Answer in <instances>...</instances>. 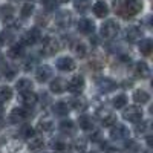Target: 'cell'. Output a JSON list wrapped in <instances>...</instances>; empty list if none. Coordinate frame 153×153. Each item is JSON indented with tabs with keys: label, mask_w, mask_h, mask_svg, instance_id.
Returning a JSON list of instances; mask_svg holds the SVG:
<instances>
[{
	"label": "cell",
	"mask_w": 153,
	"mask_h": 153,
	"mask_svg": "<svg viewBox=\"0 0 153 153\" xmlns=\"http://www.w3.org/2000/svg\"><path fill=\"white\" fill-rule=\"evenodd\" d=\"M49 89H51V92H54V94H63L68 89V81L65 78H55V80L51 81Z\"/></svg>",
	"instance_id": "ac0fdd59"
},
{
	"label": "cell",
	"mask_w": 153,
	"mask_h": 153,
	"mask_svg": "<svg viewBox=\"0 0 153 153\" xmlns=\"http://www.w3.org/2000/svg\"><path fill=\"white\" fill-rule=\"evenodd\" d=\"M143 0H113L115 12L123 19H132L143 11Z\"/></svg>",
	"instance_id": "6da1fadb"
},
{
	"label": "cell",
	"mask_w": 153,
	"mask_h": 153,
	"mask_svg": "<svg viewBox=\"0 0 153 153\" xmlns=\"http://www.w3.org/2000/svg\"><path fill=\"white\" fill-rule=\"evenodd\" d=\"M153 51V42L150 38H143V40H139V52L143 55L149 57Z\"/></svg>",
	"instance_id": "484cf974"
},
{
	"label": "cell",
	"mask_w": 153,
	"mask_h": 153,
	"mask_svg": "<svg viewBox=\"0 0 153 153\" xmlns=\"http://www.w3.org/2000/svg\"><path fill=\"white\" fill-rule=\"evenodd\" d=\"M133 74L138 76V78L146 80V78L150 76V68L147 66V63L138 61V63H135V66H133Z\"/></svg>",
	"instance_id": "2e32d148"
},
{
	"label": "cell",
	"mask_w": 153,
	"mask_h": 153,
	"mask_svg": "<svg viewBox=\"0 0 153 153\" xmlns=\"http://www.w3.org/2000/svg\"><path fill=\"white\" fill-rule=\"evenodd\" d=\"M68 91L74 95H80L84 91V78L81 75H75L74 78L68 83Z\"/></svg>",
	"instance_id": "8fae6325"
},
{
	"label": "cell",
	"mask_w": 153,
	"mask_h": 153,
	"mask_svg": "<svg viewBox=\"0 0 153 153\" xmlns=\"http://www.w3.org/2000/svg\"><path fill=\"white\" fill-rule=\"evenodd\" d=\"M60 2H71V0H60Z\"/></svg>",
	"instance_id": "f907efd6"
},
{
	"label": "cell",
	"mask_w": 153,
	"mask_h": 153,
	"mask_svg": "<svg viewBox=\"0 0 153 153\" xmlns=\"http://www.w3.org/2000/svg\"><path fill=\"white\" fill-rule=\"evenodd\" d=\"M34 65H35V58H34V57H29V58L26 60V65H25V69L29 71V69H31Z\"/></svg>",
	"instance_id": "f6af8a7d"
},
{
	"label": "cell",
	"mask_w": 153,
	"mask_h": 153,
	"mask_svg": "<svg viewBox=\"0 0 153 153\" xmlns=\"http://www.w3.org/2000/svg\"><path fill=\"white\" fill-rule=\"evenodd\" d=\"M2 72H3V76L6 80H12L16 76V68H12V66H9V65H3V68H2Z\"/></svg>",
	"instance_id": "74e56055"
},
{
	"label": "cell",
	"mask_w": 153,
	"mask_h": 153,
	"mask_svg": "<svg viewBox=\"0 0 153 153\" xmlns=\"http://www.w3.org/2000/svg\"><path fill=\"white\" fill-rule=\"evenodd\" d=\"M0 17L3 19V22L6 25H11L12 22H14V8H12L11 5H3L2 8H0Z\"/></svg>",
	"instance_id": "44dd1931"
},
{
	"label": "cell",
	"mask_w": 153,
	"mask_h": 153,
	"mask_svg": "<svg viewBox=\"0 0 153 153\" xmlns=\"http://www.w3.org/2000/svg\"><path fill=\"white\" fill-rule=\"evenodd\" d=\"M78 124L83 130H92L94 129V120H92V117H89V115H81L80 120H78Z\"/></svg>",
	"instance_id": "4dcf8cb0"
},
{
	"label": "cell",
	"mask_w": 153,
	"mask_h": 153,
	"mask_svg": "<svg viewBox=\"0 0 153 153\" xmlns=\"http://www.w3.org/2000/svg\"><path fill=\"white\" fill-rule=\"evenodd\" d=\"M143 37H144V32L139 26H130L124 32V38H126V42H129V43H136L139 40H143Z\"/></svg>",
	"instance_id": "30bf717a"
},
{
	"label": "cell",
	"mask_w": 153,
	"mask_h": 153,
	"mask_svg": "<svg viewBox=\"0 0 153 153\" xmlns=\"http://www.w3.org/2000/svg\"><path fill=\"white\" fill-rule=\"evenodd\" d=\"M12 98V89L9 86H0V104H5Z\"/></svg>",
	"instance_id": "d6a6232c"
},
{
	"label": "cell",
	"mask_w": 153,
	"mask_h": 153,
	"mask_svg": "<svg viewBox=\"0 0 153 153\" xmlns=\"http://www.w3.org/2000/svg\"><path fill=\"white\" fill-rule=\"evenodd\" d=\"M3 123H5V113H3V107H2V104H0V127L3 126Z\"/></svg>",
	"instance_id": "bcb514c9"
},
{
	"label": "cell",
	"mask_w": 153,
	"mask_h": 153,
	"mask_svg": "<svg viewBox=\"0 0 153 153\" xmlns=\"http://www.w3.org/2000/svg\"><path fill=\"white\" fill-rule=\"evenodd\" d=\"M71 112V107L68 103H63V101H60V103H55L54 104V113L58 115V117H66V115Z\"/></svg>",
	"instance_id": "f1b7e54d"
},
{
	"label": "cell",
	"mask_w": 153,
	"mask_h": 153,
	"mask_svg": "<svg viewBox=\"0 0 153 153\" xmlns=\"http://www.w3.org/2000/svg\"><path fill=\"white\" fill-rule=\"evenodd\" d=\"M51 147H52L54 150H58V152H65V150L69 149L68 143L65 141V139H61V138H55V139H52V141H51Z\"/></svg>",
	"instance_id": "836d02e7"
},
{
	"label": "cell",
	"mask_w": 153,
	"mask_h": 153,
	"mask_svg": "<svg viewBox=\"0 0 153 153\" xmlns=\"http://www.w3.org/2000/svg\"><path fill=\"white\" fill-rule=\"evenodd\" d=\"M94 14L98 19H104L109 14V6L103 2V0H98V2L94 5Z\"/></svg>",
	"instance_id": "cb8c5ba5"
},
{
	"label": "cell",
	"mask_w": 153,
	"mask_h": 153,
	"mask_svg": "<svg viewBox=\"0 0 153 153\" xmlns=\"http://www.w3.org/2000/svg\"><path fill=\"white\" fill-rule=\"evenodd\" d=\"M97 117L100 118L101 124H103L104 127H112L115 123H118L117 115L112 113V112L107 110V109H100V110L97 112Z\"/></svg>",
	"instance_id": "52a82bcc"
},
{
	"label": "cell",
	"mask_w": 153,
	"mask_h": 153,
	"mask_svg": "<svg viewBox=\"0 0 153 153\" xmlns=\"http://www.w3.org/2000/svg\"><path fill=\"white\" fill-rule=\"evenodd\" d=\"M60 48H61V43L58 42V38L46 37L43 40V45H42V54L46 55V57H51V55H54L55 52H58Z\"/></svg>",
	"instance_id": "3957f363"
},
{
	"label": "cell",
	"mask_w": 153,
	"mask_h": 153,
	"mask_svg": "<svg viewBox=\"0 0 153 153\" xmlns=\"http://www.w3.org/2000/svg\"><path fill=\"white\" fill-rule=\"evenodd\" d=\"M144 153H152V150H150V149H149V150H146V152H144Z\"/></svg>",
	"instance_id": "681fc988"
},
{
	"label": "cell",
	"mask_w": 153,
	"mask_h": 153,
	"mask_svg": "<svg viewBox=\"0 0 153 153\" xmlns=\"http://www.w3.org/2000/svg\"><path fill=\"white\" fill-rule=\"evenodd\" d=\"M17 91L20 92V94H25V92H29V91H32V81L29 80V78H20L19 81H17Z\"/></svg>",
	"instance_id": "f546056e"
},
{
	"label": "cell",
	"mask_w": 153,
	"mask_h": 153,
	"mask_svg": "<svg viewBox=\"0 0 153 153\" xmlns=\"http://www.w3.org/2000/svg\"><path fill=\"white\" fill-rule=\"evenodd\" d=\"M118 32H120V25L115 20H107V22L103 23V26H101V35L104 38H109V40L117 37Z\"/></svg>",
	"instance_id": "277c9868"
},
{
	"label": "cell",
	"mask_w": 153,
	"mask_h": 153,
	"mask_svg": "<svg viewBox=\"0 0 153 153\" xmlns=\"http://www.w3.org/2000/svg\"><path fill=\"white\" fill-rule=\"evenodd\" d=\"M91 153H98V152H91Z\"/></svg>",
	"instance_id": "816d5d0a"
},
{
	"label": "cell",
	"mask_w": 153,
	"mask_h": 153,
	"mask_svg": "<svg viewBox=\"0 0 153 153\" xmlns=\"http://www.w3.org/2000/svg\"><path fill=\"white\" fill-rule=\"evenodd\" d=\"M72 150L75 152V153H84L86 152V147H87V141L84 138H76L75 141L72 143Z\"/></svg>",
	"instance_id": "1f68e13d"
},
{
	"label": "cell",
	"mask_w": 153,
	"mask_h": 153,
	"mask_svg": "<svg viewBox=\"0 0 153 153\" xmlns=\"http://www.w3.org/2000/svg\"><path fill=\"white\" fill-rule=\"evenodd\" d=\"M34 129L31 126H25V127H22V130H20V135H22V138H25V139H31L32 136H34Z\"/></svg>",
	"instance_id": "60d3db41"
},
{
	"label": "cell",
	"mask_w": 153,
	"mask_h": 153,
	"mask_svg": "<svg viewBox=\"0 0 153 153\" xmlns=\"http://www.w3.org/2000/svg\"><path fill=\"white\" fill-rule=\"evenodd\" d=\"M132 98H133V101L136 104H147L149 101H150V94L147 92V91H144V89H136V91L133 92V95H132Z\"/></svg>",
	"instance_id": "ffe728a7"
},
{
	"label": "cell",
	"mask_w": 153,
	"mask_h": 153,
	"mask_svg": "<svg viewBox=\"0 0 153 153\" xmlns=\"http://www.w3.org/2000/svg\"><path fill=\"white\" fill-rule=\"evenodd\" d=\"M28 149H29V152H32V153H40V152L45 150V141H43L42 138L32 136V138L29 139V143H28Z\"/></svg>",
	"instance_id": "603a6c76"
},
{
	"label": "cell",
	"mask_w": 153,
	"mask_h": 153,
	"mask_svg": "<svg viewBox=\"0 0 153 153\" xmlns=\"http://www.w3.org/2000/svg\"><path fill=\"white\" fill-rule=\"evenodd\" d=\"M91 141H94V143H101V141H103V135H101V132L95 130V132L91 135Z\"/></svg>",
	"instance_id": "ee69618b"
},
{
	"label": "cell",
	"mask_w": 153,
	"mask_h": 153,
	"mask_svg": "<svg viewBox=\"0 0 153 153\" xmlns=\"http://www.w3.org/2000/svg\"><path fill=\"white\" fill-rule=\"evenodd\" d=\"M92 5V0H74V6L78 12H86Z\"/></svg>",
	"instance_id": "e575fe53"
},
{
	"label": "cell",
	"mask_w": 153,
	"mask_h": 153,
	"mask_svg": "<svg viewBox=\"0 0 153 153\" xmlns=\"http://www.w3.org/2000/svg\"><path fill=\"white\" fill-rule=\"evenodd\" d=\"M32 109H28V107H14L9 113V121L12 124H19V123H23L32 117Z\"/></svg>",
	"instance_id": "7a4b0ae2"
},
{
	"label": "cell",
	"mask_w": 153,
	"mask_h": 153,
	"mask_svg": "<svg viewBox=\"0 0 153 153\" xmlns=\"http://www.w3.org/2000/svg\"><path fill=\"white\" fill-rule=\"evenodd\" d=\"M71 106L75 109V110H86V107H87V101L84 100V98H74L72 101H71Z\"/></svg>",
	"instance_id": "d590c367"
},
{
	"label": "cell",
	"mask_w": 153,
	"mask_h": 153,
	"mask_svg": "<svg viewBox=\"0 0 153 153\" xmlns=\"http://www.w3.org/2000/svg\"><path fill=\"white\" fill-rule=\"evenodd\" d=\"M8 54H9V57L11 58H19V57H22L23 54H25V45L20 42V43H14L11 48H9V51H8Z\"/></svg>",
	"instance_id": "4316f807"
},
{
	"label": "cell",
	"mask_w": 153,
	"mask_h": 153,
	"mask_svg": "<svg viewBox=\"0 0 153 153\" xmlns=\"http://www.w3.org/2000/svg\"><path fill=\"white\" fill-rule=\"evenodd\" d=\"M12 2H17V0H12Z\"/></svg>",
	"instance_id": "f5cc1de1"
},
{
	"label": "cell",
	"mask_w": 153,
	"mask_h": 153,
	"mask_svg": "<svg viewBox=\"0 0 153 153\" xmlns=\"http://www.w3.org/2000/svg\"><path fill=\"white\" fill-rule=\"evenodd\" d=\"M54 22H55L57 26L61 28V29L69 28L71 23H72V14H71L69 11H60V12H57V16H55Z\"/></svg>",
	"instance_id": "7c38bea8"
},
{
	"label": "cell",
	"mask_w": 153,
	"mask_h": 153,
	"mask_svg": "<svg viewBox=\"0 0 153 153\" xmlns=\"http://www.w3.org/2000/svg\"><path fill=\"white\" fill-rule=\"evenodd\" d=\"M112 104H113V107H117V109H123V107H126V104H127V97H126L124 94L117 95V97L112 100Z\"/></svg>",
	"instance_id": "8d00e7d4"
},
{
	"label": "cell",
	"mask_w": 153,
	"mask_h": 153,
	"mask_svg": "<svg viewBox=\"0 0 153 153\" xmlns=\"http://www.w3.org/2000/svg\"><path fill=\"white\" fill-rule=\"evenodd\" d=\"M32 12H34V5H32V3H25V5L22 6L20 14H22L23 19H28V17L32 16Z\"/></svg>",
	"instance_id": "ab89813d"
},
{
	"label": "cell",
	"mask_w": 153,
	"mask_h": 153,
	"mask_svg": "<svg viewBox=\"0 0 153 153\" xmlns=\"http://www.w3.org/2000/svg\"><path fill=\"white\" fill-rule=\"evenodd\" d=\"M60 132L65 135H72L75 132V123L71 120H63L60 123Z\"/></svg>",
	"instance_id": "83f0119b"
},
{
	"label": "cell",
	"mask_w": 153,
	"mask_h": 153,
	"mask_svg": "<svg viewBox=\"0 0 153 153\" xmlns=\"http://www.w3.org/2000/svg\"><path fill=\"white\" fill-rule=\"evenodd\" d=\"M123 118L130 123H138L139 120H143V110L138 106H129L123 112Z\"/></svg>",
	"instance_id": "8992f818"
},
{
	"label": "cell",
	"mask_w": 153,
	"mask_h": 153,
	"mask_svg": "<svg viewBox=\"0 0 153 153\" xmlns=\"http://www.w3.org/2000/svg\"><path fill=\"white\" fill-rule=\"evenodd\" d=\"M11 38H12V32L9 29H5L2 34H0V45H6L11 42Z\"/></svg>",
	"instance_id": "7bdbcfd3"
},
{
	"label": "cell",
	"mask_w": 153,
	"mask_h": 153,
	"mask_svg": "<svg viewBox=\"0 0 153 153\" xmlns=\"http://www.w3.org/2000/svg\"><path fill=\"white\" fill-rule=\"evenodd\" d=\"M51 76H52V68L48 66V65H42L38 66L35 71V80L38 83H46Z\"/></svg>",
	"instance_id": "4fadbf2b"
},
{
	"label": "cell",
	"mask_w": 153,
	"mask_h": 153,
	"mask_svg": "<svg viewBox=\"0 0 153 153\" xmlns=\"http://www.w3.org/2000/svg\"><path fill=\"white\" fill-rule=\"evenodd\" d=\"M40 40H42V34L38 31V28H31L22 35V43L25 46H32V45L38 43Z\"/></svg>",
	"instance_id": "5b68a950"
},
{
	"label": "cell",
	"mask_w": 153,
	"mask_h": 153,
	"mask_svg": "<svg viewBox=\"0 0 153 153\" xmlns=\"http://www.w3.org/2000/svg\"><path fill=\"white\" fill-rule=\"evenodd\" d=\"M135 124H136V126H135L136 133H139V135H146V133H147V129H149V123H147V121L139 120V121L135 123Z\"/></svg>",
	"instance_id": "f35d334b"
},
{
	"label": "cell",
	"mask_w": 153,
	"mask_h": 153,
	"mask_svg": "<svg viewBox=\"0 0 153 153\" xmlns=\"http://www.w3.org/2000/svg\"><path fill=\"white\" fill-rule=\"evenodd\" d=\"M37 101H38V97H37L32 91L22 94V103H23V106H25V107L32 109V107L37 104Z\"/></svg>",
	"instance_id": "7402d4cb"
},
{
	"label": "cell",
	"mask_w": 153,
	"mask_h": 153,
	"mask_svg": "<svg viewBox=\"0 0 153 153\" xmlns=\"http://www.w3.org/2000/svg\"><path fill=\"white\" fill-rule=\"evenodd\" d=\"M43 6H45V9H46V11L52 12V11H55V9H57L58 2H57V0H43Z\"/></svg>",
	"instance_id": "b9f144b4"
},
{
	"label": "cell",
	"mask_w": 153,
	"mask_h": 153,
	"mask_svg": "<svg viewBox=\"0 0 153 153\" xmlns=\"http://www.w3.org/2000/svg\"><path fill=\"white\" fill-rule=\"evenodd\" d=\"M37 130L40 133H51L54 130V121L51 120L49 117L42 118L40 121H38V124H37Z\"/></svg>",
	"instance_id": "d6986e66"
},
{
	"label": "cell",
	"mask_w": 153,
	"mask_h": 153,
	"mask_svg": "<svg viewBox=\"0 0 153 153\" xmlns=\"http://www.w3.org/2000/svg\"><path fill=\"white\" fill-rule=\"evenodd\" d=\"M76 29H78V32H81V34L91 35L95 31V25H94L92 20H89V19H81L78 23H76Z\"/></svg>",
	"instance_id": "9a60e30c"
},
{
	"label": "cell",
	"mask_w": 153,
	"mask_h": 153,
	"mask_svg": "<svg viewBox=\"0 0 153 153\" xmlns=\"http://www.w3.org/2000/svg\"><path fill=\"white\" fill-rule=\"evenodd\" d=\"M129 129H127L126 126L123 124H118V123H115L112 126V129H110V138L112 139H117V141H123V139H127L129 138Z\"/></svg>",
	"instance_id": "ba28073f"
},
{
	"label": "cell",
	"mask_w": 153,
	"mask_h": 153,
	"mask_svg": "<svg viewBox=\"0 0 153 153\" xmlns=\"http://www.w3.org/2000/svg\"><path fill=\"white\" fill-rule=\"evenodd\" d=\"M106 153H123L121 150H118V149H107V152Z\"/></svg>",
	"instance_id": "7dc6e473"
},
{
	"label": "cell",
	"mask_w": 153,
	"mask_h": 153,
	"mask_svg": "<svg viewBox=\"0 0 153 153\" xmlns=\"http://www.w3.org/2000/svg\"><path fill=\"white\" fill-rule=\"evenodd\" d=\"M2 61H3V57H2V52H0V65H2Z\"/></svg>",
	"instance_id": "c3c4849f"
},
{
	"label": "cell",
	"mask_w": 153,
	"mask_h": 153,
	"mask_svg": "<svg viewBox=\"0 0 153 153\" xmlns=\"http://www.w3.org/2000/svg\"><path fill=\"white\" fill-rule=\"evenodd\" d=\"M71 48H72V52H74L76 57L83 58V57L87 55V46H86L83 42H74V43L71 45Z\"/></svg>",
	"instance_id": "d4e9b609"
},
{
	"label": "cell",
	"mask_w": 153,
	"mask_h": 153,
	"mask_svg": "<svg viewBox=\"0 0 153 153\" xmlns=\"http://www.w3.org/2000/svg\"><path fill=\"white\" fill-rule=\"evenodd\" d=\"M57 69H60L63 72H71L75 69V61L71 57H60L57 60Z\"/></svg>",
	"instance_id": "e0dca14e"
},
{
	"label": "cell",
	"mask_w": 153,
	"mask_h": 153,
	"mask_svg": "<svg viewBox=\"0 0 153 153\" xmlns=\"http://www.w3.org/2000/svg\"><path fill=\"white\" fill-rule=\"evenodd\" d=\"M97 87H98L100 92L107 94V92L115 91V89L118 87V84H117V81L112 80V78H107V76H101V78L97 80Z\"/></svg>",
	"instance_id": "9c48e42d"
},
{
	"label": "cell",
	"mask_w": 153,
	"mask_h": 153,
	"mask_svg": "<svg viewBox=\"0 0 153 153\" xmlns=\"http://www.w3.org/2000/svg\"><path fill=\"white\" fill-rule=\"evenodd\" d=\"M22 149V143L19 139H8L6 143L0 144V153H17Z\"/></svg>",
	"instance_id": "5bb4252c"
}]
</instances>
